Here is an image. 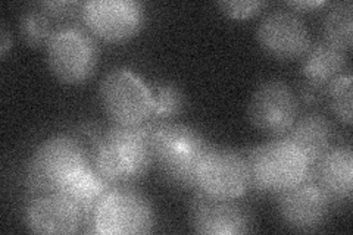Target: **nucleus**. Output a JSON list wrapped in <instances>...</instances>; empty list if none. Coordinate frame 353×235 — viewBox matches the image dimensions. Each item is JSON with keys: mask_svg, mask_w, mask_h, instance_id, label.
<instances>
[{"mask_svg": "<svg viewBox=\"0 0 353 235\" xmlns=\"http://www.w3.org/2000/svg\"><path fill=\"white\" fill-rule=\"evenodd\" d=\"M285 137L297 149H301L312 167L331 147L333 127L330 121L321 114H307L294 121L292 128L287 131Z\"/></svg>", "mask_w": 353, "mask_h": 235, "instance_id": "16", "label": "nucleus"}, {"mask_svg": "<svg viewBox=\"0 0 353 235\" xmlns=\"http://www.w3.org/2000/svg\"><path fill=\"white\" fill-rule=\"evenodd\" d=\"M331 198L314 175L306 181L277 194L281 221L296 231H314L327 221Z\"/></svg>", "mask_w": 353, "mask_h": 235, "instance_id": "12", "label": "nucleus"}, {"mask_svg": "<svg viewBox=\"0 0 353 235\" xmlns=\"http://www.w3.org/2000/svg\"><path fill=\"white\" fill-rule=\"evenodd\" d=\"M256 36L261 48L280 61L303 58L311 48L306 24L292 10L277 9L265 15L259 22Z\"/></svg>", "mask_w": 353, "mask_h": 235, "instance_id": "11", "label": "nucleus"}, {"mask_svg": "<svg viewBox=\"0 0 353 235\" xmlns=\"http://www.w3.org/2000/svg\"><path fill=\"white\" fill-rule=\"evenodd\" d=\"M81 18L92 34L110 43L134 37L145 22V9L136 0H90Z\"/></svg>", "mask_w": 353, "mask_h": 235, "instance_id": "10", "label": "nucleus"}, {"mask_svg": "<svg viewBox=\"0 0 353 235\" xmlns=\"http://www.w3.org/2000/svg\"><path fill=\"white\" fill-rule=\"evenodd\" d=\"M216 6L224 15L233 19H246L255 17L267 6V2L258 0H228V2H218Z\"/></svg>", "mask_w": 353, "mask_h": 235, "instance_id": "23", "label": "nucleus"}, {"mask_svg": "<svg viewBox=\"0 0 353 235\" xmlns=\"http://www.w3.org/2000/svg\"><path fill=\"white\" fill-rule=\"evenodd\" d=\"M84 222V212L58 192L32 196L26 209L27 228L34 234H77Z\"/></svg>", "mask_w": 353, "mask_h": 235, "instance_id": "13", "label": "nucleus"}, {"mask_svg": "<svg viewBox=\"0 0 353 235\" xmlns=\"http://www.w3.org/2000/svg\"><path fill=\"white\" fill-rule=\"evenodd\" d=\"M297 99L281 80L262 83L249 102V119L258 131L272 139L283 137L297 119Z\"/></svg>", "mask_w": 353, "mask_h": 235, "instance_id": "9", "label": "nucleus"}, {"mask_svg": "<svg viewBox=\"0 0 353 235\" xmlns=\"http://www.w3.org/2000/svg\"><path fill=\"white\" fill-rule=\"evenodd\" d=\"M245 156L249 187L259 193L279 194L314 175V167L305 153L285 137L258 145Z\"/></svg>", "mask_w": 353, "mask_h": 235, "instance_id": "3", "label": "nucleus"}, {"mask_svg": "<svg viewBox=\"0 0 353 235\" xmlns=\"http://www.w3.org/2000/svg\"><path fill=\"white\" fill-rule=\"evenodd\" d=\"M48 63L52 74L65 84H81L94 74L99 48L92 32L80 27H61L48 43Z\"/></svg>", "mask_w": 353, "mask_h": 235, "instance_id": "7", "label": "nucleus"}, {"mask_svg": "<svg viewBox=\"0 0 353 235\" xmlns=\"http://www.w3.org/2000/svg\"><path fill=\"white\" fill-rule=\"evenodd\" d=\"M324 41L340 50L347 52L353 39V5L340 2L331 6L323 21Z\"/></svg>", "mask_w": 353, "mask_h": 235, "instance_id": "19", "label": "nucleus"}, {"mask_svg": "<svg viewBox=\"0 0 353 235\" xmlns=\"http://www.w3.org/2000/svg\"><path fill=\"white\" fill-rule=\"evenodd\" d=\"M333 114L345 124H352V75L341 74L327 87Z\"/></svg>", "mask_w": 353, "mask_h": 235, "instance_id": "22", "label": "nucleus"}, {"mask_svg": "<svg viewBox=\"0 0 353 235\" xmlns=\"http://www.w3.org/2000/svg\"><path fill=\"white\" fill-rule=\"evenodd\" d=\"M152 93L154 110L153 118L150 121H171L174 116L180 115L183 112L185 99L183 92L176 85L163 83L154 85Z\"/></svg>", "mask_w": 353, "mask_h": 235, "instance_id": "21", "label": "nucleus"}, {"mask_svg": "<svg viewBox=\"0 0 353 235\" xmlns=\"http://www.w3.org/2000/svg\"><path fill=\"white\" fill-rule=\"evenodd\" d=\"M10 46H12V40H10L5 25H2V31H0V54H2V58H5V54Z\"/></svg>", "mask_w": 353, "mask_h": 235, "instance_id": "26", "label": "nucleus"}, {"mask_svg": "<svg viewBox=\"0 0 353 235\" xmlns=\"http://www.w3.org/2000/svg\"><path fill=\"white\" fill-rule=\"evenodd\" d=\"M153 163L149 125H112L93 144L92 165L110 185H131Z\"/></svg>", "mask_w": 353, "mask_h": 235, "instance_id": "2", "label": "nucleus"}, {"mask_svg": "<svg viewBox=\"0 0 353 235\" xmlns=\"http://www.w3.org/2000/svg\"><path fill=\"white\" fill-rule=\"evenodd\" d=\"M110 185L106 180L96 172L93 165L84 167L80 172L74 174L70 180H66L58 193H62L79 206L85 215V222L90 218L92 212L97 206L101 198L108 193Z\"/></svg>", "mask_w": 353, "mask_h": 235, "instance_id": "18", "label": "nucleus"}, {"mask_svg": "<svg viewBox=\"0 0 353 235\" xmlns=\"http://www.w3.org/2000/svg\"><path fill=\"white\" fill-rule=\"evenodd\" d=\"M99 97L115 125H143L153 118V93L145 80L128 68H115L105 75Z\"/></svg>", "mask_w": 353, "mask_h": 235, "instance_id": "6", "label": "nucleus"}, {"mask_svg": "<svg viewBox=\"0 0 353 235\" xmlns=\"http://www.w3.org/2000/svg\"><path fill=\"white\" fill-rule=\"evenodd\" d=\"M19 31L24 41L31 48L48 46L53 32L50 18L43 10H27L19 18Z\"/></svg>", "mask_w": 353, "mask_h": 235, "instance_id": "20", "label": "nucleus"}, {"mask_svg": "<svg viewBox=\"0 0 353 235\" xmlns=\"http://www.w3.org/2000/svg\"><path fill=\"white\" fill-rule=\"evenodd\" d=\"M346 63V52L331 46L327 41H319L311 44L303 54L302 74L314 90H318L328 87L334 78L343 74Z\"/></svg>", "mask_w": 353, "mask_h": 235, "instance_id": "17", "label": "nucleus"}, {"mask_svg": "<svg viewBox=\"0 0 353 235\" xmlns=\"http://www.w3.org/2000/svg\"><path fill=\"white\" fill-rule=\"evenodd\" d=\"M314 178L331 201L350 200L353 192V153L350 145L330 147L315 165Z\"/></svg>", "mask_w": 353, "mask_h": 235, "instance_id": "15", "label": "nucleus"}, {"mask_svg": "<svg viewBox=\"0 0 353 235\" xmlns=\"http://www.w3.org/2000/svg\"><path fill=\"white\" fill-rule=\"evenodd\" d=\"M249 185L246 156L233 149L211 145L197 167L196 192L214 198L234 200L245 194Z\"/></svg>", "mask_w": 353, "mask_h": 235, "instance_id": "8", "label": "nucleus"}, {"mask_svg": "<svg viewBox=\"0 0 353 235\" xmlns=\"http://www.w3.org/2000/svg\"><path fill=\"white\" fill-rule=\"evenodd\" d=\"M92 165L80 139L54 136L43 141L32 153L27 167V187L32 196L58 192L70 178Z\"/></svg>", "mask_w": 353, "mask_h": 235, "instance_id": "4", "label": "nucleus"}, {"mask_svg": "<svg viewBox=\"0 0 353 235\" xmlns=\"http://www.w3.org/2000/svg\"><path fill=\"white\" fill-rule=\"evenodd\" d=\"M88 232L103 235L149 234L154 227V210L149 198L131 185H114L101 198L90 218Z\"/></svg>", "mask_w": 353, "mask_h": 235, "instance_id": "5", "label": "nucleus"}, {"mask_svg": "<svg viewBox=\"0 0 353 235\" xmlns=\"http://www.w3.org/2000/svg\"><path fill=\"white\" fill-rule=\"evenodd\" d=\"M148 125L153 163L165 181L179 188H194L197 167L212 144L180 122L149 121Z\"/></svg>", "mask_w": 353, "mask_h": 235, "instance_id": "1", "label": "nucleus"}, {"mask_svg": "<svg viewBox=\"0 0 353 235\" xmlns=\"http://www.w3.org/2000/svg\"><path fill=\"white\" fill-rule=\"evenodd\" d=\"M325 2H323V0H315V2H311V0H306V2H289V6L294 8V9H301V10H312V9H316V8H321L324 6Z\"/></svg>", "mask_w": 353, "mask_h": 235, "instance_id": "25", "label": "nucleus"}, {"mask_svg": "<svg viewBox=\"0 0 353 235\" xmlns=\"http://www.w3.org/2000/svg\"><path fill=\"white\" fill-rule=\"evenodd\" d=\"M40 9L50 19L68 21L75 17H81L83 3L80 2H43L40 3Z\"/></svg>", "mask_w": 353, "mask_h": 235, "instance_id": "24", "label": "nucleus"}, {"mask_svg": "<svg viewBox=\"0 0 353 235\" xmlns=\"http://www.w3.org/2000/svg\"><path fill=\"white\" fill-rule=\"evenodd\" d=\"M192 227L203 235H240L252 228L249 210L234 200L214 198L199 194L193 198Z\"/></svg>", "mask_w": 353, "mask_h": 235, "instance_id": "14", "label": "nucleus"}]
</instances>
